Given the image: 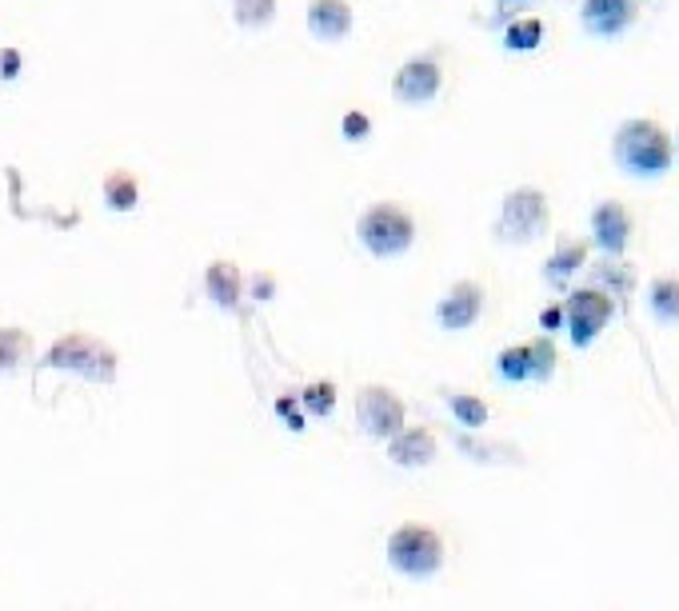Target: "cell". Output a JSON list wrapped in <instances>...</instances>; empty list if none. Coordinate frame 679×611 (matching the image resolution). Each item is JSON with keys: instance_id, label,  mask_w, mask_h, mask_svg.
<instances>
[{"instance_id": "3957f363", "label": "cell", "mask_w": 679, "mask_h": 611, "mask_svg": "<svg viewBox=\"0 0 679 611\" xmlns=\"http://www.w3.org/2000/svg\"><path fill=\"white\" fill-rule=\"evenodd\" d=\"M41 368L77 371L92 384H112L116 380V352L88 332H68V336L53 340V348L41 356Z\"/></svg>"}, {"instance_id": "d6986e66", "label": "cell", "mask_w": 679, "mask_h": 611, "mask_svg": "<svg viewBox=\"0 0 679 611\" xmlns=\"http://www.w3.org/2000/svg\"><path fill=\"white\" fill-rule=\"evenodd\" d=\"M232 21L241 29H268L276 21V0H232Z\"/></svg>"}, {"instance_id": "ba28073f", "label": "cell", "mask_w": 679, "mask_h": 611, "mask_svg": "<svg viewBox=\"0 0 679 611\" xmlns=\"http://www.w3.org/2000/svg\"><path fill=\"white\" fill-rule=\"evenodd\" d=\"M439 88H444V68H439V60H432V56L408 60V65H400V73L392 77V97L400 100V104H412V109L432 104V100L439 97Z\"/></svg>"}, {"instance_id": "52a82bcc", "label": "cell", "mask_w": 679, "mask_h": 611, "mask_svg": "<svg viewBox=\"0 0 679 611\" xmlns=\"http://www.w3.org/2000/svg\"><path fill=\"white\" fill-rule=\"evenodd\" d=\"M356 420H360V427L368 436L392 440L404 427V400L392 388H383V384H368L356 396Z\"/></svg>"}, {"instance_id": "484cf974", "label": "cell", "mask_w": 679, "mask_h": 611, "mask_svg": "<svg viewBox=\"0 0 679 611\" xmlns=\"http://www.w3.org/2000/svg\"><path fill=\"white\" fill-rule=\"evenodd\" d=\"M21 65H24L21 48L4 44V48H0V80H16V77H21Z\"/></svg>"}, {"instance_id": "d4e9b609", "label": "cell", "mask_w": 679, "mask_h": 611, "mask_svg": "<svg viewBox=\"0 0 679 611\" xmlns=\"http://www.w3.org/2000/svg\"><path fill=\"white\" fill-rule=\"evenodd\" d=\"M340 132H344L348 141H368V136H372V121H368V116L356 109V112H348V116L340 121Z\"/></svg>"}, {"instance_id": "4316f807", "label": "cell", "mask_w": 679, "mask_h": 611, "mask_svg": "<svg viewBox=\"0 0 679 611\" xmlns=\"http://www.w3.org/2000/svg\"><path fill=\"white\" fill-rule=\"evenodd\" d=\"M276 412L285 415L292 432H300V427H304V420H300V412H297V400H276Z\"/></svg>"}, {"instance_id": "7c38bea8", "label": "cell", "mask_w": 679, "mask_h": 611, "mask_svg": "<svg viewBox=\"0 0 679 611\" xmlns=\"http://www.w3.org/2000/svg\"><path fill=\"white\" fill-rule=\"evenodd\" d=\"M352 24H356V16H352L348 0H312L308 4V33L316 36V41L324 44L348 41Z\"/></svg>"}, {"instance_id": "ac0fdd59", "label": "cell", "mask_w": 679, "mask_h": 611, "mask_svg": "<svg viewBox=\"0 0 679 611\" xmlns=\"http://www.w3.org/2000/svg\"><path fill=\"white\" fill-rule=\"evenodd\" d=\"M652 312L659 324H679V276H659L652 285Z\"/></svg>"}, {"instance_id": "8992f818", "label": "cell", "mask_w": 679, "mask_h": 611, "mask_svg": "<svg viewBox=\"0 0 679 611\" xmlns=\"http://www.w3.org/2000/svg\"><path fill=\"white\" fill-rule=\"evenodd\" d=\"M612 312H615V304L603 288H576V292L564 300V320H568L571 344H576V348H588L603 327H608Z\"/></svg>"}, {"instance_id": "e0dca14e", "label": "cell", "mask_w": 679, "mask_h": 611, "mask_svg": "<svg viewBox=\"0 0 679 611\" xmlns=\"http://www.w3.org/2000/svg\"><path fill=\"white\" fill-rule=\"evenodd\" d=\"M33 356V336L24 327H0V371H16Z\"/></svg>"}, {"instance_id": "ffe728a7", "label": "cell", "mask_w": 679, "mask_h": 611, "mask_svg": "<svg viewBox=\"0 0 679 611\" xmlns=\"http://www.w3.org/2000/svg\"><path fill=\"white\" fill-rule=\"evenodd\" d=\"M527 348V380H548L552 371H556V344L548 336L532 340L524 344Z\"/></svg>"}, {"instance_id": "9a60e30c", "label": "cell", "mask_w": 679, "mask_h": 611, "mask_svg": "<svg viewBox=\"0 0 679 611\" xmlns=\"http://www.w3.org/2000/svg\"><path fill=\"white\" fill-rule=\"evenodd\" d=\"M583 260H588V244L564 236V241L556 244V252L548 256V264H544V280H548L552 288H564L571 276L583 268Z\"/></svg>"}, {"instance_id": "5bb4252c", "label": "cell", "mask_w": 679, "mask_h": 611, "mask_svg": "<svg viewBox=\"0 0 679 611\" xmlns=\"http://www.w3.org/2000/svg\"><path fill=\"white\" fill-rule=\"evenodd\" d=\"M204 292H209V300L216 308L236 312V308H241V296H244L241 268H236L232 260H212L209 268H204Z\"/></svg>"}, {"instance_id": "f1b7e54d", "label": "cell", "mask_w": 679, "mask_h": 611, "mask_svg": "<svg viewBox=\"0 0 679 611\" xmlns=\"http://www.w3.org/2000/svg\"><path fill=\"white\" fill-rule=\"evenodd\" d=\"M676 156H679V136H676Z\"/></svg>"}, {"instance_id": "9c48e42d", "label": "cell", "mask_w": 679, "mask_h": 611, "mask_svg": "<svg viewBox=\"0 0 679 611\" xmlns=\"http://www.w3.org/2000/svg\"><path fill=\"white\" fill-rule=\"evenodd\" d=\"M636 16H639V0H583L580 4L583 29L592 36H603V41L627 33L636 24Z\"/></svg>"}, {"instance_id": "7402d4cb", "label": "cell", "mask_w": 679, "mask_h": 611, "mask_svg": "<svg viewBox=\"0 0 679 611\" xmlns=\"http://www.w3.org/2000/svg\"><path fill=\"white\" fill-rule=\"evenodd\" d=\"M448 408L464 427H483L488 424V404H483L480 396L456 392V396H448Z\"/></svg>"}, {"instance_id": "cb8c5ba5", "label": "cell", "mask_w": 679, "mask_h": 611, "mask_svg": "<svg viewBox=\"0 0 679 611\" xmlns=\"http://www.w3.org/2000/svg\"><path fill=\"white\" fill-rule=\"evenodd\" d=\"M500 376L504 380H527V348L520 344V348H504L500 352Z\"/></svg>"}, {"instance_id": "277c9868", "label": "cell", "mask_w": 679, "mask_h": 611, "mask_svg": "<svg viewBox=\"0 0 679 611\" xmlns=\"http://www.w3.org/2000/svg\"><path fill=\"white\" fill-rule=\"evenodd\" d=\"M552 208L548 197L539 188H512L500 204V220H496V241L504 244H536L548 232Z\"/></svg>"}, {"instance_id": "30bf717a", "label": "cell", "mask_w": 679, "mask_h": 611, "mask_svg": "<svg viewBox=\"0 0 679 611\" xmlns=\"http://www.w3.org/2000/svg\"><path fill=\"white\" fill-rule=\"evenodd\" d=\"M632 241V216L620 200H600L592 208V244L608 256H624Z\"/></svg>"}, {"instance_id": "4fadbf2b", "label": "cell", "mask_w": 679, "mask_h": 611, "mask_svg": "<svg viewBox=\"0 0 679 611\" xmlns=\"http://www.w3.org/2000/svg\"><path fill=\"white\" fill-rule=\"evenodd\" d=\"M388 456L400 464V468H424L436 459V436L427 427H400L392 440H388Z\"/></svg>"}, {"instance_id": "7a4b0ae2", "label": "cell", "mask_w": 679, "mask_h": 611, "mask_svg": "<svg viewBox=\"0 0 679 611\" xmlns=\"http://www.w3.org/2000/svg\"><path fill=\"white\" fill-rule=\"evenodd\" d=\"M356 236L376 260H392V256H404L412 244H416V220L404 204L396 200H380L360 216L356 224Z\"/></svg>"}, {"instance_id": "2e32d148", "label": "cell", "mask_w": 679, "mask_h": 611, "mask_svg": "<svg viewBox=\"0 0 679 611\" xmlns=\"http://www.w3.org/2000/svg\"><path fill=\"white\" fill-rule=\"evenodd\" d=\"M100 197L112 212H132V208L141 204V185H136V176L124 173V168H112L104 176V185H100Z\"/></svg>"}, {"instance_id": "6da1fadb", "label": "cell", "mask_w": 679, "mask_h": 611, "mask_svg": "<svg viewBox=\"0 0 679 611\" xmlns=\"http://www.w3.org/2000/svg\"><path fill=\"white\" fill-rule=\"evenodd\" d=\"M612 156L627 176L636 180H656V176L671 173L676 164V141L668 136V129H659L656 121H624L612 136Z\"/></svg>"}, {"instance_id": "603a6c76", "label": "cell", "mask_w": 679, "mask_h": 611, "mask_svg": "<svg viewBox=\"0 0 679 611\" xmlns=\"http://www.w3.org/2000/svg\"><path fill=\"white\" fill-rule=\"evenodd\" d=\"M300 404H304L312 415H332V408H336V384L332 380L308 384L304 396H300Z\"/></svg>"}, {"instance_id": "44dd1931", "label": "cell", "mask_w": 679, "mask_h": 611, "mask_svg": "<svg viewBox=\"0 0 679 611\" xmlns=\"http://www.w3.org/2000/svg\"><path fill=\"white\" fill-rule=\"evenodd\" d=\"M539 41H544V24H539L536 16H524V21L508 24V33H504V44L512 53H532V48H539Z\"/></svg>"}, {"instance_id": "8fae6325", "label": "cell", "mask_w": 679, "mask_h": 611, "mask_svg": "<svg viewBox=\"0 0 679 611\" xmlns=\"http://www.w3.org/2000/svg\"><path fill=\"white\" fill-rule=\"evenodd\" d=\"M480 312H483V288L476 280H460V285H452L448 296L439 300L436 320L448 332H464V327H471L480 320Z\"/></svg>"}, {"instance_id": "5b68a950", "label": "cell", "mask_w": 679, "mask_h": 611, "mask_svg": "<svg viewBox=\"0 0 679 611\" xmlns=\"http://www.w3.org/2000/svg\"><path fill=\"white\" fill-rule=\"evenodd\" d=\"M388 564L412 579L432 576L444 564V540L424 524H404L388 540Z\"/></svg>"}, {"instance_id": "83f0119b", "label": "cell", "mask_w": 679, "mask_h": 611, "mask_svg": "<svg viewBox=\"0 0 679 611\" xmlns=\"http://www.w3.org/2000/svg\"><path fill=\"white\" fill-rule=\"evenodd\" d=\"M559 320H564V304H559V308H548V312L539 316V324H544V327H556Z\"/></svg>"}]
</instances>
